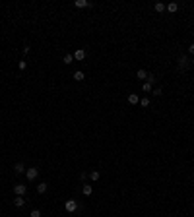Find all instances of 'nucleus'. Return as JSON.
I'll return each instance as SVG.
<instances>
[{
  "label": "nucleus",
  "mask_w": 194,
  "mask_h": 217,
  "mask_svg": "<svg viewBox=\"0 0 194 217\" xmlns=\"http://www.w3.org/2000/svg\"><path fill=\"white\" fill-rule=\"evenodd\" d=\"M76 209H78V202L76 200H68V202H66V211H68V213H74Z\"/></svg>",
  "instance_id": "7ed1b4c3"
},
{
  "label": "nucleus",
  "mask_w": 194,
  "mask_h": 217,
  "mask_svg": "<svg viewBox=\"0 0 194 217\" xmlns=\"http://www.w3.org/2000/svg\"><path fill=\"white\" fill-rule=\"evenodd\" d=\"M188 66H190V60H188V56H186V54L179 56V68H181V70H186Z\"/></svg>",
  "instance_id": "f257e3e1"
},
{
  "label": "nucleus",
  "mask_w": 194,
  "mask_h": 217,
  "mask_svg": "<svg viewBox=\"0 0 194 217\" xmlns=\"http://www.w3.org/2000/svg\"><path fill=\"white\" fill-rule=\"evenodd\" d=\"M14 205H16V207H23V205H25V200H23V196H16V200H14Z\"/></svg>",
  "instance_id": "423d86ee"
},
{
  "label": "nucleus",
  "mask_w": 194,
  "mask_h": 217,
  "mask_svg": "<svg viewBox=\"0 0 194 217\" xmlns=\"http://www.w3.org/2000/svg\"><path fill=\"white\" fill-rule=\"evenodd\" d=\"M72 60H74V54H66V56H64V62L66 64H72Z\"/></svg>",
  "instance_id": "aec40b11"
},
{
  "label": "nucleus",
  "mask_w": 194,
  "mask_h": 217,
  "mask_svg": "<svg viewBox=\"0 0 194 217\" xmlns=\"http://www.w3.org/2000/svg\"><path fill=\"white\" fill-rule=\"evenodd\" d=\"M29 217H41V209H31Z\"/></svg>",
  "instance_id": "6ab92c4d"
},
{
  "label": "nucleus",
  "mask_w": 194,
  "mask_h": 217,
  "mask_svg": "<svg viewBox=\"0 0 194 217\" xmlns=\"http://www.w3.org/2000/svg\"><path fill=\"white\" fill-rule=\"evenodd\" d=\"M85 6H91L87 0H76V8H85Z\"/></svg>",
  "instance_id": "ddd939ff"
},
{
  "label": "nucleus",
  "mask_w": 194,
  "mask_h": 217,
  "mask_svg": "<svg viewBox=\"0 0 194 217\" xmlns=\"http://www.w3.org/2000/svg\"><path fill=\"white\" fill-rule=\"evenodd\" d=\"M155 12H159V14H161L163 12V10H165V4H161V2H157V4H155Z\"/></svg>",
  "instance_id": "f3484780"
},
{
  "label": "nucleus",
  "mask_w": 194,
  "mask_h": 217,
  "mask_svg": "<svg viewBox=\"0 0 194 217\" xmlns=\"http://www.w3.org/2000/svg\"><path fill=\"white\" fill-rule=\"evenodd\" d=\"M136 76H138V80H142L144 82V80H148V72L146 70H138L136 72Z\"/></svg>",
  "instance_id": "9b49d317"
},
{
  "label": "nucleus",
  "mask_w": 194,
  "mask_h": 217,
  "mask_svg": "<svg viewBox=\"0 0 194 217\" xmlns=\"http://www.w3.org/2000/svg\"><path fill=\"white\" fill-rule=\"evenodd\" d=\"M153 95H157V97L161 95V87H155V89H153Z\"/></svg>",
  "instance_id": "5701e85b"
},
{
  "label": "nucleus",
  "mask_w": 194,
  "mask_h": 217,
  "mask_svg": "<svg viewBox=\"0 0 194 217\" xmlns=\"http://www.w3.org/2000/svg\"><path fill=\"white\" fill-rule=\"evenodd\" d=\"M25 176H27V180H35V179L39 176V169H35V167L27 169V171H25Z\"/></svg>",
  "instance_id": "f03ea898"
},
{
  "label": "nucleus",
  "mask_w": 194,
  "mask_h": 217,
  "mask_svg": "<svg viewBox=\"0 0 194 217\" xmlns=\"http://www.w3.org/2000/svg\"><path fill=\"white\" fill-rule=\"evenodd\" d=\"M128 103L130 105H138V103H140V97L136 95V93H130L128 95Z\"/></svg>",
  "instance_id": "6e6552de"
},
{
  "label": "nucleus",
  "mask_w": 194,
  "mask_h": 217,
  "mask_svg": "<svg viewBox=\"0 0 194 217\" xmlns=\"http://www.w3.org/2000/svg\"><path fill=\"white\" fill-rule=\"evenodd\" d=\"M82 192H84L85 196H89L91 192H93V188H91V186H89V184H84V186H82Z\"/></svg>",
  "instance_id": "4468645a"
},
{
  "label": "nucleus",
  "mask_w": 194,
  "mask_h": 217,
  "mask_svg": "<svg viewBox=\"0 0 194 217\" xmlns=\"http://www.w3.org/2000/svg\"><path fill=\"white\" fill-rule=\"evenodd\" d=\"M85 58V51L84 49H78L76 52H74V60H84Z\"/></svg>",
  "instance_id": "39448f33"
},
{
  "label": "nucleus",
  "mask_w": 194,
  "mask_h": 217,
  "mask_svg": "<svg viewBox=\"0 0 194 217\" xmlns=\"http://www.w3.org/2000/svg\"><path fill=\"white\" fill-rule=\"evenodd\" d=\"M25 190H27V186H23V184H16V186H14L16 196H23V194H25Z\"/></svg>",
  "instance_id": "20e7f679"
},
{
  "label": "nucleus",
  "mask_w": 194,
  "mask_h": 217,
  "mask_svg": "<svg viewBox=\"0 0 194 217\" xmlns=\"http://www.w3.org/2000/svg\"><path fill=\"white\" fill-rule=\"evenodd\" d=\"M165 10H167V12H171V14H175L177 10H179V4H177V2H171V4H167V6H165Z\"/></svg>",
  "instance_id": "0eeeda50"
},
{
  "label": "nucleus",
  "mask_w": 194,
  "mask_h": 217,
  "mask_svg": "<svg viewBox=\"0 0 194 217\" xmlns=\"http://www.w3.org/2000/svg\"><path fill=\"white\" fill-rule=\"evenodd\" d=\"M14 171L18 172V174H21V172H25V167H23V163H16V165H14Z\"/></svg>",
  "instance_id": "9d476101"
},
{
  "label": "nucleus",
  "mask_w": 194,
  "mask_h": 217,
  "mask_svg": "<svg viewBox=\"0 0 194 217\" xmlns=\"http://www.w3.org/2000/svg\"><path fill=\"white\" fill-rule=\"evenodd\" d=\"M37 192H39V194H45V192H47V182H39V184H37Z\"/></svg>",
  "instance_id": "f8f14e48"
},
{
  "label": "nucleus",
  "mask_w": 194,
  "mask_h": 217,
  "mask_svg": "<svg viewBox=\"0 0 194 217\" xmlns=\"http://www.w3.org/2000/svg\"><path fill=\"white\" fill-rule=\"evenodd\" d=\"M146 82H149V83H153V82H155V76H153V74H148V80H146Z\"/></svg>",
  "instance_id": "412c9836"
},
{
  "label": "nucleus",
  "mask_w": 194,
  "mask_h": 217,
  "mask_svg": "<svg viewBox=\"0 0 194 217\" xmlns=\"http://www.w3.org/2000/svg\"><path fill=\"white\" fill-rule=\"evenodd\" d=\"M190 64H192V66H194V58H192V60H190Z\"/></svg>",
  "instance_id": "393cba45"
},
{
  "label": "nucleus",
  "mask_w": 194,
  "mask_h": 217,
  "mask_svg": "<svg viewBox=\"0 0 194 217\" xmlns=\"http://www.w3.org/2000/svg\"><path fill=\"white\" fill-rule=\"evenodd\" d=\"M140 105H142V107H149V99L148 97H142V99H140Z\"/></svg>",
  "instance_id": "a211bd4d"
},
{
  "label": "nucleus",
  "mask_w": 194,
  "mask_h": 217,
  "mask_svg": "<svg viewBox=\"0 0 194 217\" xmlns=\"http://www.w3.org/2000/svg\"><path fill=\"white\" fill-rule=\"evenodd\" d=\"M188 54H192V56H194V45L188 47Z\"/></svg>",
  "instance_id": "b1692460"
},
{
  "label": "nucleus",
  "mask_w": 194,
  "mask_h": 217,
  "mask_svg": "<svg viewBox=\"0 0 194 217\" xmlns=\"http://www.w3.org/2000/svg\"><path fill=\"white\" fill-rule=\"evenodd\" d=\"M142 89H144V93H149V91H153V83H149V82H144Z\"/></svg>",
  "instance_id": "1a4fd4ad"
},
{
  "label": "nucleus",
  "mask_w": 194,
  "mask_h": 217,
  "mask_svg": "<svg viewBox=\"0 0 194 217\" xmlns=\"http://www.w3.org/2000/svg\"><path fill=\"white\" fill-rule=\"evenodd\" d=\"M99 176H101V172H99V171H91V172H89V179H91V180H97Z\"/></svg>",
  "instance_id": "dca6fc26"
},
{
  "label": "nucleus",
  "mask_w": 194,
  "mask_h": 217,
  "mask_svg": "<svg viewBox=\"0 0 194 217\" xmlns=\"http://www.w3.org/2000/svg\"><path fill=\"white\" fill-rule=\"evenodd\" d=\"M84 72H74V80H76V82H82V80H84Z\"/></svg>",
  "instance_id": "2eb2a0df"
},
{
  "label": "nucleus",
  "mask_w": 194,
  "mask_h": 217,
  "mask_svg": "<svg viewBox=\"0 0 194 217\" xmlns=\"http://www.w3.org/2000/svg\"><path fill=\"white\" fill-rule=\"evenodd\" d=\"M27 68V62H23V60H19V70H25Z\"/></svg>",
  "instance_id": "4be33fe9"
}]
</instances>
